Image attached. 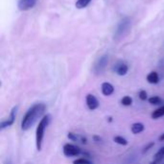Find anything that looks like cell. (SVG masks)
Returning <instances> with one entry per match:
<instances>
[{"instance_id": "cell-1", "label": "cell", "mask_w": 164, "mask_h": 164, "mask_svg": "<svg viewBox=\"0 0 164 164\" xmlns=\"http://www.w3.org/2000/svg\"><path fill=\"white\" fill-rule=\"evenodd\" d=\"M47 107L44 103H36L32 107H29V110L26 111L23 118L21 121V130L23 132H26L30 130L35 124L38 122V119H41V117L44 116L45 110Z\"/></svg>"}, {"instance_id": "cell-2", "label": "cell", "mask_w": 164, "mask_h": 164, "mask_svg": "<svg viewBox=\"0 0 164 164\" xmlns=\"http://www.w3.org/2000/svg\"><path fill=\"white\" fill-rule=\"evenodd\" d=\"M51 121V115L50 114H45L41 119L39 120L37 129H36V147L37 150L39 152L42 149V143H43V138H44V133L45 130L48 127Z\"/></svg>"}, {"instance_id": "cell-3", "label": "cell", "mask_w": 164, "mask_h": 164, "mask_svg": "<svg viewBox=\"0 0 164 164\" xmlns=\"http://www.w3.org/2000/svg\"><path fill=\"white\" fill-rule=\"evenodd\" d=\"M130 27H131V19L129 18H123L119 23H118L116 29H115V33H114V39L116 38H121L122 37H124L126 35V33L129 31Z\"/></svg>"}, {"instance_id": "cell-4", "label": "cell", "mask_w": 164, "mask_h": 164, "mask_svg": "<svg viewBox=\"0 0 164 164\" xmlns=\"http://www.w3.org/2000/svg\"><path fill=\"white\" fill-rule=\"evenodd\" d=\"M63 153L66 157H72V156H78L79 155H81L83 152L79 146L70 144V143H66L64 144L63 148Z\"/></svg>"}, {"instance_id": "cell-5", "label": "cell", "mask_w": 164, "mask_h": 164, "mask_svg": "<svg viewBox=\"0 0 164 164\" xmlns=\"http://www.w3.org/2000/svg\"><path fill=\"white\" fill-rule=\"evenodd\" d=\"M18 106L14 107L12 109V110H11V112H10V115L8 117V119L1 121V123H0V130H1V131H3L4 129L9 128V127L14 125V123L15 121L16 113H18Z\"/></svg>"}, {"instance_id": "cell-6", "label": "cell", "mask_w": 164, "mask_h": 164, "mask_svg": "<svg viewBox=\"0 0 164 164\" xmlns=\"http://www.w3.org/2000/svg\"><path fill=\"white\" fill-rule=\"evenodd\" d=\"M107 63H109V56L107 55H103L102 57H100L96 61V63L94 64V66H93V71L95 74H100V73L103 72L106 68Z\"/></svg>"}, {"instance_id": "cell-7", "label": "cell", "mask_w": 164, "mask_h": 164, "mask_svg": "<svg viewBox=\"0 0 164 164\" xmlns=\"http://www.w3.org/2000/svg\"><path fill=\"white\" fill-rule=\"evenodd\" d=\"M86 104L89 110H95L99 107V101L93 94H87L86 96Z\"/></svg>"}, {"instance_id": "cell-8", "label": "cell", "mask_w": 164, "mask_h": 164, "mask_svg": "<svg viewBox=\"0 0 164 164\" xmlns=\"http://www.w3.org/2000/svg\"><path fill=\"white\" fill-rule=\"evenodd\" d=\"M38 0H19L18 3V10L20 11H28L36 6Z\"/></svg>"}, {"instance_id": "cell-9", "label": "cell", "mask_w": 164, "mask_h": 164, "mask_svg": "<svg viewBox=\"0 0 164 164\" xmlns=\"http://www.w3.org/2000/svg\"><path fill=\"white\" fill-rule=\"evenodd\" d=\"M129 70V66L124 61H118L113 66V71L119 76H125Z\"/></svg>"}, {"instance_id": "cell-10", "label": "cell", "mask_w": 164, "mask_h": 164, "mask_svg": "<svg viewBox=\"0 0 164 164\" xmlns=\"http://www.w3.org/2000/svg\"><path fill=\"white\" fill-rule=\"evenodd\" d=\"M101 91L105 96H110L114 92V87L112 86L110 83L105 82L102 84V86H101Z\"/></svg>"}, {"instance_id": "cell-11", "label": "cell", "mask_w": 164, "mask_h": 164, "mask_svg": "<svg viewBox=\"0 0 164 164\" xmlns=\"http://www.w3.org/2000/svg\"><path fill=\"white\" fill-rule=\"evenodd\" d=\"M145 130V126L143 123H140V122H136V123H133L132 127H131V131L133 134H139L141 133Z\"/></svg>"}, {"instance_id": "cell-12", "label": "cell", "mask_w": 164, "mask_h": 164, "mask_svg": "<svg viewBox=\"0 0 164 164\" xmlns=\"http://www.w3.org/2000/svg\"><path fill=\"white\" fill-rule=\"evenodd\" d=\"M146 79H147V82L152 84H156L159 83V76H158L157 72H156V71L150 72L149 74L147 75Z\"/></svg>"}, {"instance_id": "cell-13", "label": "cell", "mask_w": 164, "mask_h": 164, "mask_svg": "<svg viewBox=\"0 0 164 164\" xmlns=\"http://www.w3.org/2000/svg\"><path fill=\"white\" fill-rule=\"evenodd\" d=\"M152 118L153 119H158V118L164 116V105L161 106L160 107H158L156 110L152 112Z\"/></svg>"}, {"instance_id": "cell-14", "label": "cell", "mask_w": 164, "mask_h": 164, "mask_svg": "<svg viewBox=\"0 0 164 164\" xmlns=\"http://www.w3.org/2000/svg\"><path fill=\"white\" fill-rule=\"evenodd\" d=\"M163 158H164V146L161 147V148L156 153V155L154 156V161L155 162H160Z\"/></svg>"}, {"instance_id": "cell-15", "label": "cell", "mask_w": 164, "mask_h": 164, "mask_svg": "<svg viewBox=\"0 0 164 164\" xmlns=\"http://www.w3.org/2000/svg\"><path fill=\"white\" fill-rule=\"evenodd\" d=\"M113 141L115 143L119 144L121 146H127L128 145V140L125 137L121 136V135H116V136H114Z\"/></svg>"}, {"instance_id": "cell-16", "label": "cell", "mask_w": 164, "mask_h": 164, "mask_svg": "<svg viewBox=\"0 0 164 164\" xmlns=\"http://www.w3.org/2000/svg\"><path fill=\"white\" fill-rule=\"evenodd\" d=\"M148 102L151 105L157 106V105H161L163 103V100L160 97H158V96H153V97H150L148 99Z\"/></svg>"}, {"instance_id": "cell-17", "label": "cell", "mask_w": 164, "mask_h": 164, "mask_svg": "<svg viewBox=\"0 0 164 164\" xmlns=\"http://www.w3.org/2000/svg\"><path fill=\"white\" fill-rule=\"evenodd\" d=\"M90 2H91V0H77L76 7L78 9H84L86 8Z\"/></svg>"}, {"instance_id": "cell-18", "label": "cell", "mask_w": 164, "mask_h": 164, "mask_svg": "<svg viewBox=\"0 0 164 164\" xmlns=\"http://www.w3.org/2000/svg\"><path fill=\"white\" fill-rule=\"evenodd\" d=\"M121 104L125 107H130L133 105V98L131 96H124L121 99Z\"/></svg>"}, {"instance_id": "cell-19", "label": "cell", "mask_w": 164, "mask_h": 164, "mask_svg": "<svg viewBox=\"0 0 164 164\" xmlns=\"http://www.w3.org/2000/svg\"><path fill=\"white\" fill-rule=\"evenodd\" d=\"M67 137L68 139L74 141V142H80L81 140V134H77V133H67Z\"/></svg>"}, {"instance_id": "cell-20", "label": "cell", "mask_w": 164, "mask_h": 164, "mask_svg": "<svg viewBox=\"0 0 164 164\" xmlns=\"http://www.w3.org/2000/svg\"><path fill=\"white\" fill-rule=\"evenodd\" d=\"M73 164H91L87 158L84 157H81V158H77L74 161H73Z\"/></svg>"}, {"instance_id": "cell-21", "label": "cell", "mask_w": 164, "mask_h": 164, "mask_svg": "<svg viewBox=\"0 0 164 164\" xmlns=\"http://www.w3.org/2000/svg\"><path fill=\"white\" fill-rule=\"evenodd\" d=\"M138 97L141 101H146V100H148V94H147L145 90H140L138 93Z\"/></svg>"}, {"instance_id": "cell-22", "label": "cell", "mask_w": 164, "mask_h": 164, "mask_svg": "<svg viewBox=\"0 0 164 164\" xmlns=\"http://www.w3.org/2000/svg\"><path fill=\"white\" fill-rule=\"evenodd\" d=\"M154 146H155V142H154V141H152V142L148 143V144H147V145L144 147V148H143V151H142V152H143V154H145V153H147L148 151H150Z\"/></svg>"}, {"instance_id": "cell-23", "label": "cell", "mask_w": 164, "mask_h": 164, "mask_svg": "<svg viewBox=\"0 0 164 164\" xmlns=\"http://www.w3.org/2000/svg\"><path fill=\"white\" fill-rule=\"evenodd\" d=\"M94 140L96 143H103V139H102L100 136H97V135H95V136H93Z\"/></svg>"}, {"instance_id": "cell-24", "label": "cell", "mask_w": 164, "mask_h": 164, "mask_svg": "<svg viewBox=\"0 0 164 164\" xmlns=\"http://www.w3.org/2000/svg\"><path fill=\"white\" fill-rule=\"evenodd\" d=\"M158 140H159V141H164V133L159 135V137H158Z\"/></svg>"}, {"instance_id": "cell-25", "label": "cell", "mask_w": 164, "mask_h": 164, "mask_svg": "<svg viewBox=\"0 0 164 164\" xmlns=\"http://www.w3.org/2000/svg\"><path fill=\"white\" fill-rule=\"evenodd\" d=\"M158 163H159V162H155V161H154V162L151 163V164H158Z\"/></svg>"}, {"instance_id": "cell-26", "label": "cell", "mask_w": 164, "mask_h": 164, "mask_svg": "<svg viewBox=\"0 0 164 164\" xmlns=\"http://www.w3.org/2000/svg\"><path fill=\"white\" fill-rule=\"evenodd\" d=\"M6 164H11V162L9 161V162H8V163H6Z\"/></svg>"}]
</instances>
